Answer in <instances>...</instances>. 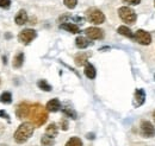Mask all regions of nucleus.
Wrapping results in <instances>:
<instances>
[{"mask_svg": "<svg viewBox=\"0 0 155 146\" xmlns=\"http://www.w3.org/2000/svg\"><path fill=\"white\" fill-rule=\"evenodd\" d=\"M37 37V32L32 29H24L21 30L18 35V40H19L21 44H30L35 38Z\"/></svg>", "mask_w": 155, "mask_h": 146, "instance_id": "5", "label": "nucleus"}, {"mask_svg": "<svg viewBox=\"0 0 155 146\" xmlns=\"http://www.w3.org/2000/svg\"><path fill=\"white\" fill-rule=\"evenodd\" d=\"M58 127L56 126V124H50L48 127L45 128V135H48V137H50V138H55L56 135H58Z\"/></svg>", "mask_w": 155, "mask_h": 146, "instance_id": "17", "label": "nucleus"}, {"mask_svg": "<svg viewBox=\"0 0 155 146\" xmlns=\"http://www.w3.org/2000/svg\"><path fill=\"white\" fill-rule=\"evenodd\" d=\"M64 146H82V140L78 137H72L67 140Z\"/></svg>", "mask_w": 155, "mask_h": 146, "instance_id": "21", "label": "nucleus"}, {"mask_svg": "<svg viewBox=\"0 0 155 146\" xmlns=\"http://www.w3.org/2000/svg\"><path fill=\"white\" fill-rule=\"evenodd\" d=\"M0 118H5V119H8V114L5 112V110H0Z\"/></svg>", "mask_w": 155, "mask_h": 146, "instance_id": "29", "label": "nucleus"}, {"mask_svg": "<svg viewBox=\"0 0 155 146\" xmlns=\"http://www.w3.org/2000/svg\"><path fill=\"white\" fill-rule=\"evenodd\" d=\"M118 16L119 18L122 19L124 23L127 24H135L136 23V19H137V16H136L135 11L128 6H123V7H119L118 8Z\"/></svg>", "mask_w": 155, "mask_h": 146, "instance_id": "4", "label": "nucleus"}, {"mask_svg": "<svg viewBox=\"0 0 155 146\" xmlns=\"http://www.w3.org/2000/svg\"><path fill=\"white\" fill-rule=\"evenodd\" d=\"M140 131H141L142 137H144V138H153L155 135V127L147 120L141 122Z\"/></svg>", "mask_w": 155, "mask_h": 146, "instance_id": "9", "label": "nucleus"}, {"mask_svg": "<svg viewBox=\"0 0 155 146\" xmlns=\"http://www.w3.org/2000/svg\"><path fill=\"white\" fill-rule=\"evenodd\" d=\"M63 4L66 5L67 8L69 10H73L77 7V4H78V0H63Z\"/></svg>", "mask_w": 155, "mask_h": 146, "instance_id": "24", "label": "nucleus"}, {"mask_svg": "<svg viewBox=\"0 0 155 146\" xmlns=\"http://www.w3.org/2000/svg\"><path fill=\"white\" fill-rule=\"evenodd\" d=\"M84 74H85V76L87 77V78H90V80H93V78H96V76H97V71H96V68L90 63V62H87L86 64H85V69H84Z\"/></svg>", "mask_w": 155, "mask_h": 146, "instance_id": "12", "label": "nucleus"}, {"mask_svg": "<svg viewBox=\"0 0 155 146\" xmlns=\"http://www.w3.org/2000/svg\"><path fill=\"white\" fill-rule=\"evenodd\" d=\"M144 101H146V91L143 90L142 88L136 89L135 94H134V102H133L134 107H135V108L141 107V106L144 103Z\"/></svg>", "mask_w": 155, "mask_h": 146, "instance_id": "10", "label": "nucleus"}, {"mask_svg": "<svg viewBox=\"0 0 155 146\" xmlns=\"http://www.w3.org/2000/svg\"><path fill=\"white\" fill-rule=\"evenodd\" d=\"M15 21L17 25H24L28 23V13L25 10H19L18 13L16 14V18H15Z\"/></svg>", "mask_w": 155, "mask_h": 146, "instance_id": "13", "label": "nucleus"}, {"mask_svg": "<svg viewBox=\"0 0 155 146\" xmlns=\"http://www.w3.org/2000/svg\"><path fill=\"white\" fill-rule=\"evenodd\" d=\"M117 32H118L119 35H122V36L127 37V38H131V39H134V33H133V31H131L128 26H124V25L119 26V27L117 29Z\"/></svg>", "mask_w": 155, "mask_h": 146, "instance_id": "18", "label": "nucleus"}, {"mask_svg": "<svg viewBox=\"0 0 155 146\" xmlns=\"http://www.w3.org/2000/svg\"><path fill=\"white\" fill-rule=\"evenodd\" d=\"M154 77H155V75H154Z\"/></svg>", "mask_w": 155, "mask_h": 146, "instance_id": "34", "label": "nucleus"}, {"mask_svg": "<svg viewBox=\"0 0 155 146\" xmlns=\"http://www.w3.org/2000/svg\"><path fill=\"white\" fill-rule=\"evenodd\" d=\"M123 2H125V4H129V5H133V6H136V5H138L140 2H141V0H122Z\"/></svg>", "mask_w": 155, "mask_h": 146, "instance_id": "28", "label": "nucleus"}, {"mask_svg": "<svg viewBox=\"0 0 155 146\" xmlns=\"http://www.w3.org/2000/svg\"><path fill=\"white\" fill-rule=\"evenodd\" d=\"M0 102L4 105H10L12 102V94L10 91H4L0 95Z\"/></svg>", "mask_w": 155, "mask_h": 146, "instance_id": "20", "label": "nucleus"}, {"mask_svg": "<svg viewBox=\"0 0 155 146\" xmlns=\"http://www.w3.org/2000/svg\"><path fill=\"white\" fill-rule=\"evenodd\" d=\"M29 119H30V122H31L34 126L41 127V126L44 125V124L47 122V120H48V110H47L45 107H43L41 103L31 105Z\"/></svg>", "mask_w": 155, "mask_h": 146, "instance_id": "1", "label": "nucleus"}, {"mask_svg": "<svg viewBox=\"0 0 155 146\" xmlns=\"http://www.w3.org/2000/svg\"><path fill=\"white\" fill-rule=\"evenodd\" d=\"M88 56H90V54H86V52H80V54L75 55V57H74V62H75V64H77L78 67H82V65H85V64L87 63V58H88Z\"/></svg>", "mask_w": 155, "mask_h": 146, "instance_id": "15", "label": "nucleus"}, {"mask_svg": "<svg viewBox=\"0 0 155 146\" xmlns=\"http://www.w3.org/2000/svg\"><path fill=\"white\" fill-rule=\"evenodd\" d=\"M30 108H31V105L29 102H20L19 105L17 106V108H16V116L19 120H23L25 118H29Z\"/></svg>", "mask_w": 155, "mask_h": 146, "instance_id": "8", "label": "nucleus"}, {"mask_svg": "<svg viewBox=\"0 0 155 146\" xmlns=\"http://www.w3.org/2000/svg\"><path fill=\"white\" fill-rule=\"evenodd\" d=\"M45 108L48 112H51V113H56L61 110V102L58 99H51L50 101L47 102L45 105Z\"/></svg>", "mask_w": 155, "mask_h": 146, "instance_id": "11", "label": "nucleus"}, {"mask_svg": "<svg viewBox=\"0 0 155 146\" xmlns=\"http://www.w3.org/2000/svg\"><path fill=\"white\" fill-rule=\"evenodd\" d=\"M85 35L88 39H92V40H98V39H103L104 38V31L99 27L96 26H91V27H87L85 31Z\"/></svg>", "mask_w": 155, "mask_h": 146, "instance_id": "7", "label": "nucleus"}, {"mask_svg": "<svg viewBox=\"0 0 155 146\" xmlns=\"http://www.w3.org/2000/svg\"><path fill=\"white\" fill-rule=\"evenodd\" d=\"M60 29L66 30V31H68L71 33H79L80 32L79 26L75 25V24H73V23H63V24L60 25Z\"/></svg>", "mask_w": 155, "mask_h": 146, "instance_id": "14", "label": "nucleus"}, {"mask_svg": "<svg viewBox=\"0 0 155 146\" xmlns=\"http://www.w3.org/2000/svg\"><path fill=\"white\" fill-rule=\"evenodd\" d=\"M0 146H7V145H0Z\"/></svg>", "mask_w": 155, "mask_h": 146, "instance_id": "32", "label": "nucleus"}, {"mask_svg": "<svg viewBox=\"0 0 155 146\" xmlns=\"http://www.w3.org/2000/svg\"><path fill=\"white\" fill-rule=\"evenodd\" d=\"M37 87H38L39 89H42V90H44V91H50L53 89L51 86H50L45 80H39L38 82H37Z\"/></svg>", "mask_w": 155, "mask_h": 146, "instance_id": "22", "label": "nucleus"}, {"mask_svg": "<svg viewBox=\"0 0 155 146\" xmlns=\"http://www.w3.org/2000/svg\"><path fill=\"white\" fill-rule=\"evenodd\" d=\"M134 40L141 45H149L152 43V36L146 30H137L134 33Z\"/></svg>", "mask_w": 155, "mask_h": 146, "instance_id": "6", "label": "nucleus"}, {"mask_svg": "<svg viewBox=\"0 0 155 146\" xmlns=\"http://www.w3.org/2000/svg\"><path fill=\"white\" fill-rule=\"evenodd\" d=\"M41 144H42V146H54L55 141H54L53 138H50V137H48V135L44 134L41 138Z\"/></svg>", "mask_w": 155, "mask_h": 146, "instance_id": "23", "label": "nucleus"}, {"mask_svg": "<svg viewBox=\"0 0 155 146\" xmlns=\"http://www.w3.org/2000/svg\"><path fill=\"white\" fill-rule=\"evenodd\" d=\"M0 7L4 10H8L11 7V0H0Z\"/></svg>", "mask_w": 155, "mask_h": 146, "instance_id": "26", "label": "nucleus"}, {"mask_svg": "<svg viewBox=\"0 0 155 146\" xmlns=\"http://www.w3.org/2000/svg\"><path fill=\"white\" fill-rule=\"evenodd\" d=\"M154 5H155V0H154Z\"/></svg>", "mask_w": 155, "mask_h": 146, "instance_id": "33", "label": "nucleus"}, {"mask_svg": "<svg viewBox=\"0 0 155 146\" xmlns=\"http://www.w3.org/2000/svg\"><path fill=\"white\" fill-rule=\"evenodd\" d=\"M0 82H1V81H0Z\"/></svg>", "mask_w": 155, "mask_h": 146, "instance_id": "35", "label": "nucleus"}, {"mask_svg": "<svg viewBox=\"0 0 155 146\" xmlns=\"http://www.w3.org/2000/svg\"><path fill=\"white\" fill-rule=\"evenodd\" d=\"M87 138H88V139H93L94 137H93V134H87Z\"/></svg>", "mask_w": 155, "mask_h": 146, "instance_id": "30", "label": "nucleus"}, {"mask_svg": "<svg viewBox=\"0 0 155 146\" xmlns=\"http://www.w3.org/2000/svg\"><path fill=\"white\" fill-rule=\"evenodd\" d=\"M90 44H91V42L86 37L79 36L75 39V45H77V48H79V49H86L87 46H90Z\"/></svg>", "mask_w": 155, "mask_h": 146, "instance_id": "16", "label": "nucleus"}, {"mask_svg": "<svg viewBox=\"0 0 155 146\" xmlns=\"http://www.w3.org/2000/svg\"><path fill=\"white\" fill-rule=\"evenodd\" d=\"M23 63H24V54H23V52H18L17 55L13 57L12 65H13V68L19 69L20 67L23 65Z\"/></svg>", "mask_w": 155, "mask_h": 146, "instance_id": "19", "label": "nucleus"}, {"mask_svg": "<svg viewBox=\"0 0 155 146\" xmlns=\"http://www.w3.org/2000/svg\"><path fill=\"white\" fill-rule=\"evenodd\" d=\"M153 120H154V122H155V110H154V113H153Z\"/></svg>", "mask_w": 155, "mask_h": 146, "instance_id": "31", "label": "nucleus"}, {"mask_svg": "<svg viewBox=\"0 0 155 146\" xmlns=\"http://www.w3.org/2000/svg\"><path fill=\"white\" fill-rule=\"evenodd\" d=\"M86 18L94 25H100L105 21V14L97 7H91L86 11Z\"/></svg>", "mask_w": 155, "mask_h": 146, "instance_id": "3", "label": "nucleus"}, {"mask_svg": "<svg viewBox=\"0 0 155 146\" xmlns=\"http://www.w3.org/2000/svg\"><path fill=\"white\" fill-rule=\"evenodd\" d=\"M63 113H64V115L68 116V118H72V119H74V120L77 119V113L72 110V108H63Z\"/></svg>", "mask_w": 155, "mask_h": 146, "instance_id": "25", "label": "nucleus"}, {"mask_svg": "<svg viewBox=\"0 0 155 146\" xmlns=\"http://www.w3.org/2000/svg\"><path fill=\"white\" fill-rule=\"evenodd\" d=\"M60 126H61V129L67 131V129H68V120H67L66 118L61 119V121H60Z\"/></svg>", "mask_w": 155, "mask_h": 146, "instance_id": "27", "label": "nucleus"}, {"mask_svg": "<svg viewBox=\"0 0 155 146\" xmlns=\"http://www.w3.org/2000/svg\"><path fill=\"white\" fill-rule=\"evenodd\" d=\"M34 129L35 126L31 122H23L21 125H19V127L17 128V131L15 132V141L17 144H24L26 143L34 134Z\"/></svg>", "mask_w": 155, "mask_h": 146, "instance_id": "2", "label": "nucleus"}]
</instances>
